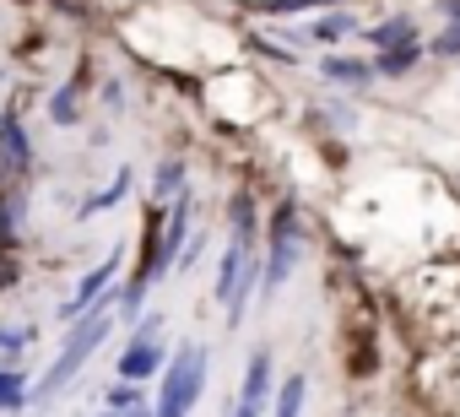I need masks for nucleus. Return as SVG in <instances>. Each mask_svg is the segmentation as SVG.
I'll return each mask as SVG.
<instances>
[{"label":"nucleus","instance_id":"3","mask_svg":"<svg viewBox=\"0 0 460 417\" xmlns=\"http://www.w3.org/2000/svg\"><path fill=\"white\" fill-rule=\"evenodd\" d=\"M266 277H261V293L271 298L293 271H298V261H304V223H298V206L293 200H282L277 212H271V228H266Z\"/></svg>","mask_w":460,"mask_h":417},{"label":"nucleus","instance_id":"5","mask_svg":"<svg viewBox=\"0 0 460 417\" xmlns=\"http://www.w3.org/2000/svg\"><path fill=\"white\" fill-rule=\"evenodd\" d=\"M0 168L6 173H28L33 168V141H28V125L6 109L0 114Z\"/></svg>","mask_w":460,"mask_h":417},{"label":"nucleus","instance_id":"6","mask_svg":"<svg viewBox=\"0 0 460 417\" xmlns=\"http://www.w3.org/2000/svg\"><path fill=\"white\" fill-rule=\"evenodd\" d=\"M271 379H277V363H271V352L261 347V352L250 358V368H244V390H239V401H244V406H266Z\"/></svg>","mask_w":460,"mask_h":417},{"label":"nucleus","instance_id":"8","mask_svg":"<svg viewBox=\"0 0 460 417\" xmlns=\"http://www.w3.org/2000/svg\"><path fill=\"white\" fill-rule=\"evenodd\" d=\"M130 184H136V173H130V168H119V173H114V179H109V184H103L98 195H87V200L76 206V217L87 223V217H98V212H109V206H119V200L130 195Z\"/></svg>","mask_w":460,"mask_h":417},{"label":"nucleus","instance_id":"2","mask_svg":"<svg viewBox=\"0 0 460 417\" xmlns=\"http://www.w3.org/2000/svg\"><path fill=\"white\" fill-rule=\"evenodd\" d=\"M200 390H206V347L200 342H184L173 358H168V368L157 374V417H190V406L200 401Z\"/></svg>","mask_w":460,"mask_h":417},{"label":"nucleus","instance_id":"24","mask_svg":"<svg viewBox=\"0 0 460 417\" xmlns=\"http://www.w3.org/2000/svg\"><path fill=\"white\" fill-rule=\"evenodd\" d=\"M234 417H261V406H244V401H239V406H234Z\"/></svg>","mask_w":460,"mask_h":417},{"label":"nucleus","instance_id":"13","mask_svg":"<svg viewBox=\"0 0 460 417\" xmlns=\"http://www.w3.org/2000/svg\"><path fill=\"white\" fill-rule=\"evenodd\" d=\"M76 109H82V82H60L55 98H49V120L55 125H76Z\"/></svg>","mask_w":460,"mask_h":417},{"label":"nucleus","instance_id":"26","mask_svg":"<svg viewBox=\"0 0 460 417\" xmlns=\"http://www.w3.org/2000/svg\"><path fill=\"white\" fill-rule=\"evenodd\" d=\"M103 417H125V412H103Z\"/></svg>","mask_w":460,"mask_h":417},{"label":"nucleus","instance_id":"10","mask_svg":"<svg viewBox=\"0 0 460 417\" xmlns=\"http://www.w3.org/2000/svg\"><path fill=\"white\" fill-rule=\"evenodd\" d=\"M368 44H374V49H401V44H417V22H411V17H390V22H379V28L368 33Z\"/></svg>","mask_w":460,"mask_h":417},{"label":"nucleus","instance_id":"7","mask_svg":"<svg viewBox=\"0 0 460 417\" xmlns=\"http://www.w3.org/2000/svg\"><path fill=\"white\" fill-rule=\"evenodd\" d=\"M320 76H325V82H336V87H368L379 71H374L368 60H352V55H325Z\"/></svg>","mask_w":460,"mask_h":417},{"label":"nucleus","instance_id":"4","mask_svg":"<svg viewBox=\"0 0 460 417\" xmlns=\"http://www.w3.org/2000/svg\"><path fill=\"white\" fill-rule=\"evenodd\" d=\"M163 368H168V352H163V315H141L130 347L119 352V379L141 385V379H157Z\"/></svg>","mask_w":460,"mask_h":417},{"label":"nucleus","instance_id":"17","mask_svg":"<svg viewBox=\"0 0 460 417\" xmlns=\"http://www.w3.org/2000/svg\"><path fill=\"white\" fill-rule=\"evenodd\" d=\"M320 6H336V0H255V12H266V17H298V12H320Z\"/></svg>","mask_w":460,"mask_h":417},{"label":"nucleus","instance_id":"1","mask_svg":"<svg viewBox=\"0 0 460 417\" xmlns=\"http://www.w3.org/2000/svg\"><path fill=\"white\" fill-rule=\"evenodd\" d=\"M114 320H119V309H98V315H87V320H76L71 325V342L60 347V358L49 363V374L39 379V390H33V406H44V401H55L82 368H87V358L103 347V336L114 331Z\"/></svg>","mask_w":460,"mask_h":417},{"label":"nucleus","instance_id":"19","mask_svg":"<svg viewBox=\"0 0 460 417\" xmlns=\"http://www.w3.org/2000/svg\"><path fill=\"white\" fill-rule=\"evenodd\" d=\"M109 412H136L141 406V385H130V379H119V385H109Z\"/></svg>","mask_w":460,"mask_h":417},{"label":"nucleus","instance_id":"9","mask_svg":"<svg viewBox=\"0 0 460 417\" xmlns=\"http://www.w3.org/2000/svg\"><path fill=\"white\" fill-rule=\"evenodd\" d=\"M227 223H234V239L255 244V228H261V217H255V195H250V190H239V195H234V206H227Z\"/></svg>","mask_w":460,"mask_h":417},{"label":"nucleus","instance_id":"12","mask_svg":"<svg viewBox=\"0 0 460 417\" xmlns=\"http://www.w3.org/2000/svg\"><path fill=\"white\" fill-rule=\"evenodd\" d=\"M28 401H33L28 374H22V368H0V412H17V406H28Z\"/></svg>","mask_w":460,"mask_h":417},{"label":"nucleus","instance_id":"14","mask_svg":"<svg viewBox=\"0 0 460 417\" xmlns=\"http://www.w3.org/2000/svg\"><path fill=\"white\" fill-rule=\"evenodd\" d=\"M352 28H358V22H352L347 12H331V17H320V22L304 33V44H336V39H347Z\"/></svg>","mask_w":460,"mask_h":417},{"label":"nucleus","instance_id":"25","mask_svg":"<svg viewBox=\"0 0 460 417\" xmlns=\"http://www.w3.org/2000/svg\"><path fill=\"white\" fill-rule=\"evenodd\" d=\"M125 417H157V412H152V406H136V412H125Z\"/></svg>","mask_w":460,"mask_h":417},{"label":"nucleus","instance_id":"23","mask_svg":"<svg viewBox=\"0 0 460 417\" xmlns=\"http://www.w3.org/2000/svg\"><path fill=\"white\" fill-rule=\"evenodd\" d=\"M438 17H449V22H455V17H460V0H438Z\"/></svg>","mask_w":460,"mask_h":417},{"label":"nucleus","instance_id":"11","mask_svg":"<svg viewBox=\"0 0 460 417\" xmlns=\"http://www.w3.org/2000/svg\"><path fill=\"white\" fill-rule=\"evenodd\" d=\"M184 179H190V168L179 163V157H168L157 173H152V200L163 206V200H173V195H184Z\"/></svg>","mask_w":460,"mask_h":417},{"label":"nucleus","instance_id":"21","mask_svg":"<svg viewBox=\"0 0 460 417\" xmlns=\"http://www.w3.org/2000/svg\"><path fill=\"white\" fill-rule=\"evenodd\" d=\"M433 55H438V60H455V55H460V17L444 22V33L433 39Z\"/></svg>","mask_w":460,"mask_h":417},{"label":"nucleus","instance_id":"22","mask_svg":"<svg viewBox=\"0 0 460 417\" xmlns=\"http://www.w3.org/2000/svg\"><path fill=\"white\" fill-rule=\"evenodd\" d=\"M103 98H109V109H119V103H125V87H119V82H109V87H103Z\"/></svg>","mask_w":460,"mask_h":417},{"label":"nucleus","instance_id":"15","mask_svg":"<svg viewBox=\"0 0 460 417\" xmlns=\"http://www.w3.org/2000/svg\"><path fill=\"white\" fill-rule=\"evenodd\" d=\"M304 395H309V379L304 374H288L282 390H277V417H304Z\"/></svg>","mask_w":460,"mask_h":417},{"label":"nucleus","instance_id":"18","mask_svg":"<svg viewBox=\"0 0 460 417\" xmlns=\"http://www.w3.org/2000/svg\"><path fill=\"white\" fill-rule=\"evenodd\" d=\"M141 309H146V282H125L119 288V320H141Z\"/></svg>","mask_w":460,"mask_h":417},{"label":"nucleus","instance_id":"20","mask_svg":"<svg viewBox=\"0 0 460 417\" xmlns=\"http://www.w3.org/2000/svg\"><path fill=\"white\" fill-rule=\"evenodd\" d=\"M28 342H33V325H0V352H28Z\"/></svg>","mask_w":460,"mask_h":417},{"label":"nucleus","instance_id":"16","mask_svg":"<svg viewBox=\"0 0 460 417\" xmlns=\"http://www.w3.org/2000/svg\"><path fill=\"white\" fill-rule=\"evenodd\" d=\"M417 55H422L417 44H401V49H379V60H374V71H379V76H406V71L417 66Z\"/></svg>","mask_w":460,"mask_h":417}]
</instances>
